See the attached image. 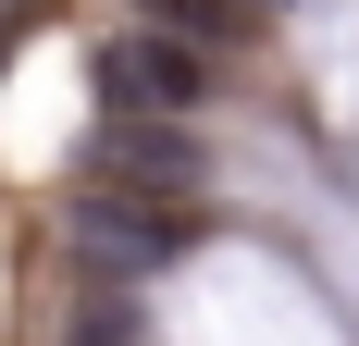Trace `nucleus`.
I'll return each instance as SVG.
<instances>
[{
    "instance_id": "nucleus-1",
    "label": "nucleus",
    "mask_w": 359,
    "mask_h": 346,
    "mask_svg": "<svg viewBox=\"0 0 359 346\" xmlns=\"http://www.w3.org/2000/svg\"><path fill=\"white\" fill-rule=\"evenodd\" d=\"M74 247H87L100 272H149V260L186 247V210L174 198H87V210H74Z\"/></svg>"
},
{
    "instance_id": "nucleus-2",
    "label": "nucleus",
    "mask_w": 359,
    "mask_h": 346,
    "mask_svg": "<svg viewBox=\"0 0 359 346\" xmlns=\"http://www.w3.org/2000/svg\"><path fill=\"white\" fill-rule=\"evenodd\" d=\"M149 13H161V37H198V50H211V37H248L260 0H149Z\"/></svg>"
},
{
    "instance_id": "nucleus-3",
    "label": "nucleus",
    "mask_w": 359,
    "mask_h": 346,
    "mask_svg": "<svg viewBox=\"0 0 359 346\" xmlns=\"http://www.w3.org/2000/svg\"><path fill=\"white\" fill-rule=\"evenodd\" d=\"M260 13H273V0H260Z\"/></svg>"
}]
</instances>
